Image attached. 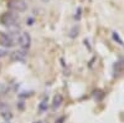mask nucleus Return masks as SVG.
<instances>
[{"label": "nucleus", "instance_id": "obj_14", "mask_svg": "<svg viewBox=\"0 0 124 123\" xmlns=\"http://www.w3.org/2000/svg\"><path fill=\"white\" fill-rule=\"evenodd\" d=\"M35 123H42V122H35Z\"/></svg>", "mask_w": 124, "mask_h": 123}, {"label": "nucleus", "instance_id": "obj_8", "mask_svg": "<svg viewBox=\"0 0 124 123\" xmlns=\"http://www.w3.org/2000/svg\"><path fill=\"white\" fill-rule=\"evenodd\" d=\"M1 116H3V117H4V118H5L6 121H9L10 118L13 117V115H11V112H10V111H8V112H6V111H3V113H1Z\"/></svg>", "mask_w": 124, "mask_h": 123}, {"label": "nucleus", "instance_id": "obj_7", "mask_svg": "<svg viewBox=\"0 0 124 123\" xmlns=\"http://www.w3.org/2000/svg\"><path fill=\"white\" fill-rule=\"evenodd\" d=\"M47 103H48V102H47V98H44L42 102H41V103L39 105V111H40V112H45V111L47 109Z\"/></svg>", "mask_w": 124, "mask_h": 123}, {"label": "nucleus", "instance_id": "obj_1", "mask_svg": "<svg viewBox=\"0 0 124 123\" xmlns=\"http://www.w3.org/2000/svg\"><path fill=\"white\" fill-rule=\"evenodd\" d=\"M0 24L6 27H14L19 24V17L13 13H5L0 16Z\"/></svg>", "mask_w": 124, "mask_h": 123}, {"label": "nucleus", "instance_id": "obj_6", "mask_svg": "<svg viewBox=\"0 0 124 123\" xmlns=\"http://www.w3.org/2000/svg\"><path fill=\"white\" fill-rule=\"evenodd\" d=\"M62 102H63V96L60 95V93L55 95V97H54V99H52V108H54V109H57V108L62 105Z\"/></svg>", "mask_w": 124, "mask_h": 123}, {"label": "nucleus", "instance_id": "obj_4", "mask_svg": "<svg viewBox=\"0 0 124 123\" xmlns=\"http://www.w3.org/2000/svg\"><path fill=\"white\" fill-rule=\"evenodd\" d=\"M17 42L23 50H27L31 45V36L29 33H21L17 37Z\"/></svg>", "mask_w": 124, "mask_h": 123}, {"label": "nucleus", "instance_id": "obj_12", "mask_svg": "<svg viewBox=\"0 0 124 123\" xmlns=\"http://www.w3.org/2000/svg\"><path fill=\"white\" fill-rule=\"evenodd\" d=\"M42 1H44V3H47V1H50V0H42Z\"/></svg>", "mask_w": 124, "mask_h": 123}, {"label": "nucleus", "instance_id": "obj_2", "mask_svg": "<svg viewBox=\"0 0 124 123\" xmlns=\"http://www.w3.org/2000/svg\"><path fill=\"white\" fill-rule=\"evenodd\" d=\"M6 5L9 10L15 13H24L27 9V4L25 0H9Z\"/></svg>", "mask_w": 124, "mask_h": 123}, {"label": "nucleus", "instance_id": "obj_5", "mask_svg": "<svg viewBox=\"0 0 124 123\" xmlns=\"http://www.w3.org/2000/svg\"><path fill=\"white\" fill-rule=\"evenodd\" d=\"M26 51L25 50H19L15 51V52L11 54V60L13 61H20V62H24L25 58H26Z\"/></svg>", "mask_w": 124, "mask_h": 123}, {"label": "nucleus", "instance_id": "obj_13", "mask_svg": "<svg viewBox=\"0 0 124 123\" xmlns=\"http://www.w3.org/2000/svg\"><path fill=\"white\" fill-rule=\"evenodd\" d=\"M4 123H10V122H9V121H5V122H4Z\"/></svg>", "mask_w": 124, "mask_h": 123}, {"label": "nucleus", "instance_id": "obj_9", "mask_svg": "<svg viewBox=\"0 0 124 123\" xmlns=\"http://www.w3.org/2000/svg\"><path fill=\"white\" fill-rule=\"evenodd\" d=\"M81 11H82V9H81V8H78V9H77V15L75 16V19H76V20H79V19H81Z\"/></svg>", "mask_w": 124, "mask_h": 123}, {"label": "nucleus", "instance_id": "obj_11", "mask_svg": "<svg viewBox=\"0 0 124 123\" xmlns=\"http://www.w3.org/2000/svg\"><path fill=\"white\" fill-rule=\"evenodd\" d=\"M65 121V117H61L58 121H56V123H62V122H63Z\"/></svg>", "mask_w": 124, "mask_h": 123}, {"label": "nucleus", "instance_id": "obj_10", "mask_svg": "<svg viewBox=\"0 0 124 123\" xmlns=\"http://www.w3.org/2000/svg\"><path fill=\"white\" fill-rule=\"evenodd\" d=\"M6 54H8L6 50H0V57H5Z\"/></svg>", "mask_w": 124, "mask_h": 123}, {"label": "nucleus", "instance_id": "obj_3", "mask_svg": "<svg viewBox=\"0 0 124 123\" xmlns=\"http://www.w3.org/2000/svg\"><path fill=\"white\" fill-rule=\"evenodd\" d=\"M0 45L5 49H10L15 46V39L11 34L8 33H0Z\"/></svg>", "mask_w": 124, "mask_h": 123}]
</instances>
